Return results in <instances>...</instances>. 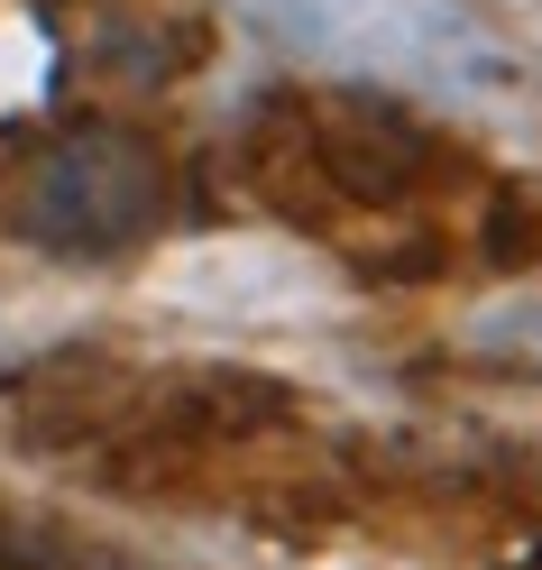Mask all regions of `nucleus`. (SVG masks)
I'll use <instances>...</instances> for the list:
<instances>
[{
	"label": "nucleus",
	"mask_w": 542,
	"mask_h": 570,
	"mask_svg": "<svg viewBox=\"0 0 542 570\" xmlns=\"http://www.w3.org/2000/svg\"><path fill=\"white\" fill-rule=\"evenodd\" d=\"M157 157L138 148V138H65V148H47L38 166H28L19 185V230L28 239H56V248H120L157 222Z\"/></svg>",
	"instance_id": "1"
}]
</instances>
